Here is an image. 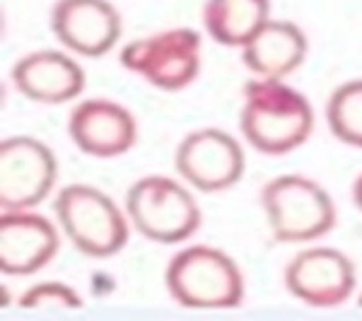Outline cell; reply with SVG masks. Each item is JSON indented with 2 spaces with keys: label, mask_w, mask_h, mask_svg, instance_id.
<instances>
[{
  "label": "cell",
  "mask_w": 362,
  "mask_h": 321,
  "mask_svg": "<svg viewBox=\"0 0 362 321\" xmlns=\"http://www.w3.org/2000/svg\"><path fill=\"white\" fill-rule=\"evenodd\" d=\"M239 128L254 150L280 157L295 153L309 140L314 109L309 99L285 80L254 78L244 85Z\"/></svg>",
  "instance_id": "cell-1"
},
{
  "label": "cell",
  "mask_w": 362,
  "mask_h": 321,
  "mask_svg": "<svg viewBox=\"0 0 362 321\" xmlns=\"http://www.w3.org/2000/svg\"><path fill=\"white\" fill-rule=\"evenodd\" d=\"M165 285L172 300L186 309H235L244 302V276L237 261L208 244L174 254Z\"/></svg>",
  "instance_id": "cell-2"
},
{
  "label": "cell",
  "mask_w": 362,
  "mask_h": 321,
  "mask_svg": "<svg viewBox=\"0 0 362 321\" xmlns=\"http://www.w3.org/2000/svg\"><path fill=\"white\" fill-rule=\"evenodd\" d=\"M54 213L68 242L92 259L116 256L128 244L131 220L104 191L90 184H70L58 191Z\"/></svg>",
  "instance_id": "cell-3"
},
{
  "label": "cell",
  "mask_w": 362,
  "mask_h": 321,
  "mask_svg": "<svg viewBox=\"0 0 362 321\" xmlns=\"http://www.w3.org/2000/svg\"><path fill=\"white\" fill-rule=\"evenodd\" d=\"M261 206L273 239L283 244L314 242L336 225V206L329 191L300 174L271 179L261 191Z\"/></svg>",
  "instance_id": "cell-4"
},
{
  "label": "cell",
  "mask_w": 362,
  "mask_h": 321,
  "mask_svg": "<svg viewBox=\"0 0 362 321\" xmlns=\"http://www.w3.org/2000/svg\"><path fill=\"white\" fill-rule=\"evenodd\" d=\"M126 215L145 239L155 244H181L201 227V208L194 194L177 179L150 174L131 184Z\"/></svg>",
  "instance_id": "cell-5"
},
{
  "label": "cell",
  "mask_w": 362,
  "mask_h": 321,
  "mask_svg": "<svg viewBox=\"0 0 362 321\" xmlns=\"http://www.w3.org/2000/svg\"><path fill=\"white\" fill-rule=\"evenodd\" d=\"M121 66L162 92H179L201 73V34L191 27L133 39L119 54Z\"/></svg>",
  "instance_id": "cell-6"
},
{
  "label": "cell",
  "mask_w": 362,
  "mask_h": 321,
  "mask_svg": "<svg viewBox=\"0 0 362 321\" xmlns=\"http://www.w3.org/2000/svg\"><path fill=\"white\" fill-rule=\"evenodd\" d=\"M58 179V162L46 143L13 136L0 143V208L32 210L44 203Z\"/></svg>",
  "instance_id": "cell-7"
},
{
  "label": "cell",
  "mask_w": 362,
  "mask_h": 321,
  "mask_svg": "<svg viewBox=\"0 0 362 321\" xmlns=\"http://www.w3.org/2000/svg\"><path fill=\"white\" fill-rule=\"evenodd\" d=\"M177 174L191 189L203 194H220L232 189L244 177L247 157L235 136L223 128H198L177 145Z\"/></svg>",
  "instance_id": "cell-8"
},
{
  "label": "cell",
  "mask_w": 362,
  "mask_h": 321,
  "mask_svg": "<svg viewBox=\"0 0 362 321\" xmlns=\"http://www.w3.org/2000/svg\"><path fill=\"white\" fill-rule=\"evenodd\" d=\"M355 266L343 252L331 247H309L293 256L285 268V288L307 307L331 309L355 293Z\"/></svg>",
  "instance_id": "cell-9"
},
{
  "label": "cell",
  "mask_w": 362,
  "mask_h": 321,
  "mask_svg": "<svg viewBox=\"0 0 362 321\" xmlns=\"http://www.w3.org/2000/svg\"><path fill=\"white\" fill-rule=\"evenodd\" d=\"M51 29L63 49L83 58H102L119 44L121 15L109 0H58Z\"/></svg>",
  "instance_id": "cell-10"
},
{
  "label": "cell",
  "mask_w": 362,
  "mask_h": 321,
  "mask_svg": "<svg viewBox=\"0 0 362 321\" xmlns=\"http://www.w3.org/2000/svg\"><path fill=\"white\" fill-rule=\"evenodd\" d=\"M68 136L80 153L112 160L136 145L138 124L124 104L112 99H87L70 112Z\"/></svg>",
  "instance_id": "cell-11"
},
{
  "label": "cell",
  "mask_w": 362,
  "mask_h": 321,
  "mask_svg": "<svg viewBox=\"0 0 362 321\" xmlns=\"http://www.w3.org/2000/svg\"><path fill=\"white\" fill-rule=\"evenodd\" d=\"M61 247L56 225L32 210L0 215V271L3 276H32L54 261Z\"/></svg>",
  "instance_id": "cell-12"
},
{
  "label": "cell",
  "mask_w": 362,
  "mask_h": 321,
  "mask_svg": "<svg viewBox=\"0 0 362 321\" xmlns=\"http://www.w3.org/2000/svg\"><path fill=\"white\" fill-rule=\"evenodd\" d=\"M15 90L42 104H66L85 90V70L68 54L39 49L22 56L10 70Z\"/></svg>",
  "instance_id": "cell-13"
},
{
  "label": "cell",
  "mask_w": 362,
  "mask_h": 321,
  "mask_svg": "<svg viewBox=\"0 0 362 321\" xmlns=\"http://www.w3.org/2000/svg\"><path fill=\"white\" fill-rule=\"evenodd\" d=\"M309 42L300 27L290 20H268L242 46V63L254 78L285 80L305 63Z\"/></svg>",
  "instance_id": "cell-14"
},
{
  "label": "cell",
  "mask_w": 362,
  "mask_h": 321,
  "mask_svg": "<svg viewBox=\"0 0 362 321\" xmlns=\"http://www.w3.org/2000/svg\"><path fill=\"white\" fill-rule=\"evenodd\" d=\"M271 20V0H206L203 27L210 39L242 49Z\"/></svg>",
  "instance_id": "cell-15"
},
{
  "label": "cell",
  "mask_w": 362,
  "mask_h": 321,
  "mask_svg": "<svg viewBox=\"0 0 362 321\" xmlns=\"http://www.w3.org/2000/svg\"><path fill=\"white\" fill-rule=\"evenodd\" d=\"M326 124L343 145L362 150V80H348L331 92Z\"/></svg>",
  "instance_id": "cell-16"
},
{
  "label": "cell",
  "mask_w": 362,
  "mask_h": 321,
  "mask_svg": "<svg viewBox=\"0 0 362 321\" xmlns=\"http://www.w3.org/2000/svg\"><path fill=\"white\" fill-rule=\"evenodd\" d=\"M20 307L25 309H83V297L73 288L51 280L29 288L20 297Z\"/></svg>",
  "instance_id": "cell-17"
},
{
  "label": "cell",
  "mask_w": 362,
  "mask_h": 321,
  "mask_svg": "<svg viewBox=\"0 0 362 321\" xmlns=\"http://www.w3.org/2000/svg\"><path fill=\"white\" fill-rule=\"evenodd\" d=\"M350 196H353V203H355V208L362 213V174L358 179H355V184H353V191H350Z\"/></svg>",
  "instance_id": "cell-18"
},
{
  "label": "cell",
  "mask_w": 362,
  "mask_h": 321,
  "mask_svg": "<svg viewBox=\"0 0 362 321\" xmlns=\"http://www.w3.org/2000/svg\"><path fill=\"white\" fill-rule=\"evenodd\" d=\"M358 307H360V309H362V293H360V295H358Z\"/></svg>",
  "instance_id": "cell-19"
}]
</instances>
